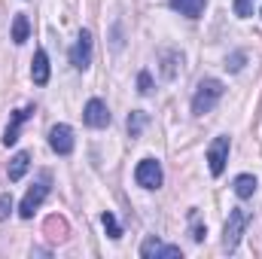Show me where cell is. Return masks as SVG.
Wrapping results in <instances>:
<instances>
[{
    "mask_svg": "<svg viewBox=\"0 0 262 259\" xmlns=\"http://www.w3.org/2000/svg\"><path fill=\"white\" fill-rule=\"evenodd\" d=\"M49 146L58 153V156H70L73 153V128L70 125H52V131H49Z\"/></svg>",
    "mask_w": 262,
    "mask_h": 259,
    "instance_id": "obj_9",
    "label": "cell"
},
{
    "mask_svg": "<svg viewBox=\"0 0 262 259\" xmlns=\"http://www.w3.org/2000/svg\"><path fill=\"white\" fill-rule=\"evenodd\" d=\"M253 3H256V0H235V15H238V18L253 15Z\"/></svg>",
    "mask_w": 262,
    "mask_h": 259,
    "instance_id": "obj_21",
    "label": "cell"
},
{
    "mask_svg": "<svg viewBox=\"0 0 262 259\" xmlns=\"http://www.w3.org/2000/svg\"><path fill=\"white\" fill-rule=\"evenodd\" d=\"M31 113H34V107H25V110H15V113H12V122L3 131V146H12V143L18 140V128L25 125V119H28Z\"/></svg>",
    "mask_w": 262,
    "mask_h": 259,
    "instance_id": "obj_10",
    "label": "cell"
},
{
    "mask_svg": "<svg viewBox=\"0 0 262 259\" xmlns=\"http://www.w3.org/2000/svg\"><path fill=\"white\" fill-rule=\"evenodd\" d=\"M143 125H146V113H143V110H134V113L128 116V134L131 137H140Z\"/></svg>",
    "mask_w": 262,
    "mask_h": 259,
    "instance_id": "obj_18",
    "label": "cell"
},
{
    "mask_svg": "<svg viewBox=\"0 0 262 259\" xmlns=\"http://www.w3.org/2000/svg\"><path fill=\"white\" fill-rule=\"evenodd\" d=\"M229 137H216L210 146H207V165H210V174L220 177L226 171V162H229Z\"/></svg>",
    "mask_w": 262,
    "mask_h": 259,
    "instance_id": "obj_5",
    "label": "cell"
},
{
    "mask_svg": "<svg viewBox=\"0 0 262 259\" xmlns=\"http://www.w3.org/2000/svg\"><path fill=\"white\" fill-rule=\"evenodd\" d=\"M49 180H52L49 174H40V180L25 192L21 204H18V217H21V220H31V217H34V210L46 201V195H49Z\"/></svg>",
    "mask_w": 262,
    "mask_h": 259,
    "instance_id": "obj_3",
    "label": "cell"
},
{
    "mask_svg": "<svg viewBox=\"0 0 262 259\" xmlns=\"http://www.w3.org/2000/svg\"><path fill=\"white\" fill-rule=\"evenodd\" d=\"M28 34H31V21H28V15L18 12V15L12 18V43H25Z\"/></svg>",
    "mask_w": 262,
    "mask_h": 259,
    "instance_id": "obj_16",
    "label": "cell"
},
{
    "mask_svg": "<svg viewBox=\"0 0 262 259\" xmlns=\"http://www.w3.org/2000/svg\"><path fill=\"white\" fill-rule=\"evenodd\" d=\"M204 6H207V0H171V9H177L186 18H198L204 12Z\"/></svg>",
    "mask_w": 262,
    "mask_h": 259,
    "instance_id": "obj_13",
    "label": "cell"
},
{
    "mask_svg": "<svg viewBox=\"0 0 262 259\" xmlns=\"http://www.w3.org/2000/svg\"><path fill=\"white\" fill-rule=\"evenodd\" d=\"M28 165H31V153H15V156L9 159V168H6L9 180H12V183H15V180H21V177H25V171H28Z\"/></svg>",
    "mask_w": 262,
    "mask_h": 259,
    "instance_id": "obj_12",
    "label": "cell"
},
{
    "mask_svg": "<svg viewBox=\"0 0 262 259\" xmlns=\"http://www.w3.org/2000/svg\"><path fill=\"white\" fill-rule=\"evenodd\" d=\"M223 92H226V85H223L220 79H201L198 89H195V98H192V113H195V116L210 113V110L216 107V101L223 98Z\"/></svg>",
    "mask_w": 262,
    "mask_h": 259,
    "instance_id": "obj_1",
    "label": "cell"
},
{
    "mask_svg": "<svg viewBox=\"0 0 262 259\" xmlns=\"http://www.w3.org/2000/svg\"><path fill=\"white\" fill-rule=\"evenodd\" d=\"M70 64L76 67V70H85V67L92 64V34L89 31H82L76 37V43L70 49Z\"/></svg>",
    "mask_w": 262,
    "mask_h": 259,
    "instance_id": "obj_7",
    "label": "cell"
},
{
    "mask_svg": "<svg viewBox=\"0 0 262 259\" xmlns=\"http://www.w3.org/2000/svg\"><path fill=\"white\" fill-rule=\"evenodd\" d=\"M31 79H34L37 85H46V82H49V55H46L43 49H37V55H34V64H31Z\"/></svg>",
    "mask_w": 262,
    "mask_h": 259,
    "instance_id": "obj_11",
    "label": "cell"
},
{
    "mask_svg": "<svg viewBox=\"0 0 262 259\" xmlns=\"http://www.w3.org/2000/svg\"><path fill=\"white\" fill-rule=\"evenodd\" d=\"M137 92H140V95H149V92H152V79H149V73H146V70L137 76Z\"/></svg>",
    "mask_w": 262,
    "mask_h": 259,
    "instance_id": "obj_22",
    "label": "cell"
},
{
    "mask_svg": "<svg viewBox=\"0 0 262 259\" xmlns=\"http://www.w3.org/2000/svg\"><path fill=\"white\" fill-rule=\"evenodd\" d=\"M189 223H192V241H201V238L207 235V229H204V223H201L198 210H192V213H189Z\"/></svg>",
    "mask_w": 262,
    "mask_h": 259,
    "instance_id": "obj_20",
    "label": "cell"
},
{
    "mask_svg": "<svg viewBox=\"0 0 262 259\" xmlns=\"http://www.w3.org/2000/svg\"><path fill=\"white\" fill-rule=\"evenodd\" d=\"M9 210H12V195L3 192V195H0V220H6V217H9Z\"/></svg>",
    "mask_w": 262,
    "mask_h": 259,
    "instance_id": "obj_23",
    "label": "cell"
},
{
    "mask_svg": "<svg viewBox=\"0 0 262 259\" xmlns=\"http://www.w3.org/2000/svg\"><path fill=\"white\" fill-rule=\"evenodd\" d=\"M43 229H46L49 241H67V223L61 220V217H49Z\"/></svg>",
    "mask_w": 262,
    "mask_h": 259,
    "instance_id": "obj_15",
    "label": "cell"
},
{
    "mask_svg": "<svg viewBox=\"0 0 262 259\" xmlns=\"http://www.w3.org/2000/svg\"><path fill=\"white\" fill-rule=\"evenodd\" d=\"M177 64H183V55H180L177 49L162 52V76H165V79H174V76H177Z\"/></svg>",
    "mask_w": 262,
    "mask_h": 259,
    "instance_id": "obj_14",
    "label": "cell"
},
{
    "mask_svg": "<svg viewBox=\"0 0 262 259\" xmlns=\"http://www.w3.org/2000/svg\"><path fill=\"white\" fill-rule=\"evenodd\" d=\"M247 223H250V213H247L244 207H232V210H229L226 232H223V250H226V253H235V250H238V241H241Z\"/></svg>",
    "mask_w": 262,
    "mask_h": 259,
    "instance_id": "obj_2",
    "label": "cell"
},
{
    "mask_svg": "<svg viewBox=\"0 0 262 259\" xmlns=\"http://www.w3.org/2000/svg\"><path fill=\"white\" fill-rule=\"evenodd\" d=\"M101 223H104V229H107V235H110L113 241H116V238H122V229H119V223H116V217H113L110 210L101 217Z\"/></svg>",
    "mask_w": 262,
    "mask_h": 259,
    "instance_id": "obj_19",
    "label": "cell"
},
{
    "mask_svg": "<svg viewBox=\"0 0 262 259\" xmlns=\"http://www.w3.org/2000/svg\"><path fill=\"white\" fill-rule=\"evenodd\" d=\"M134 180H137V186H143V189H159L162 186V165L156 162V159H140L137 162V168H134Z\"/></svg>",
    "mask_w": 262,
    "mask_h": 259,
    "instance_id": "obj_4",
    "label": "cell"
},
{
    "mask_svg": "<svg viewBox=\"0 0 262 259\" xmlns=\"http://www.w3.org/2000/svg\"><path fill=\"white\" fill-rule=\"evenodd\" d=\"M82 119H85V125H92V128H107V125H110V110H107L104 101L92 98V101L85 104V110H82Z\"/></svg>",
    "mask_w": 262,
    "mask_h": 259,
    "instance_id": "obj_8",
    "label": "cell"
},
{
    "mask_svg": "<svg viewBox=\"0 0 262 259\" xmlns=\"http://www.w3.org/2000/svg\"><path fill=\"white\" fill-rule=\"evenodd\" d=\"M241 61H244V55H235V58H232V64H226V67H232V70H238V67H241Z\"/></svg>",
    "mask_w": 262,
    "mask_h": 259,
    "instance_id": "obj_24",
    "label": "cell"
},
{
    "mask_svg": "<svg viewBox=\"0 0 262 259\" xmlns=\"http://www.w3.org/2000/svg\"><path fill=\"white\" fill-rule=\"evenodd\" d=\"M140 256H146V259H174V256H183V250L177 247V244H162L156 235L152 238H146L143 244H140Z\"/></svg>",
    "mask_w": 262,
    "mask_h": 259,
    "instance_id": "obj_6",
    "label": "cell"
},
{
    "mask_svg": "<svg viewBox=\"0 0 262 259\" xmlns=\"http://www.w3.org/2000/svg\"><path fill=\"white\" fill-rule=\"evenodd\" d=\"M253 192H256V177H253V174L235 177V195H238V198H250Z\"/></svg>",
    "mask_w": 262,
    "mask_h": 259,
    "instance_id": "obj_17",
    "label": "cell"
}]
</instances>
